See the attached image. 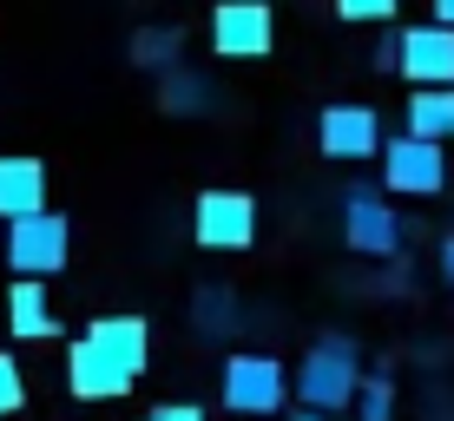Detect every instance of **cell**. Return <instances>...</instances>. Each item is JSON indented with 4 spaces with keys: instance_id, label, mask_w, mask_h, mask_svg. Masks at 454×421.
I'll return each instance as SVG.
<instances>
[{
    "instance_id": "9c48e42d",
    "label": "cell",
    "mask_w": 454,
    "mask_h": 421,
    "mask_svg": "<svg viewBox=\"0 0 454 421\" xmlns=\"http://www.w3.org/2000/svg\"><path fill=\"white\" fill-rule=\"evenodd\" d=\"M395 73L409 80V92L428 86H454V34L434 20H415L395 34Z\"/></svg>"
},
{
    "instance_id": "52a82bcc",
    "label": "cell",
    "mask_w": 454,
    "mask_h": 421,
    "mask_svg": "<svg viewBox=\"0 0 454 421\" xmlns=\"http://www.w3.org/2000/svg\"><path fill=\"white\" fill-rule=\"evenodd\" d=\"M448 191V152L395 132L382 138V198H434Z\"/></svg>"
},
{
    "instance_id": "cb8c5ba5",
    "label": "cell",
    "mask_w": 454,
    "mask_h": 421,
    "mask_svg": "<svg viewBox=\"0 0 454 421\" xmlns=\"http://www.w3.org/2000/svg\"><path fill=\"white\" fill-rule=\"evenodd\" d=\"M296 421H349V415H303V409H296Z\"/></svg>"
},
{
    "instance_id": "5bb4252c",
    "label": "cell",
    "mask_w": 454,
    "mask_h": 421,
    "mask_svg": "<svg viewBox=\"0 0 454 421\" xmlns=\"http://www.w3.org/2000/svg\"><path fill=\"white\" fill-rule=\"evenodd\" d=\"M159 105L171 119H192V113H211V80L198 66H171L159 80Z\"/></svg>"
},
{
    "instance_id": "277c9868",
    "label": "cell",
    "mask_w": 454,
    "mask_h": 421,
    "mask_svg": "<svg viewBox=\"0 0 454 421\" xmlns=\"http://www.w3.org/2000/svg\"><path fill=\"white\" fill-rule=\"evenodd\" d=\"M257 230H263V217H257V198H250V191H231V184L198 191V205H192V238H198V251L238 257V251L257 244Z\"/></svg>"
},
{
    "instance_id": "4fadbf2b",
    "label": "cell",
    "mask_w": 454,
    "mask_h": 421,
    "mask_svg": "<svg viewBox=\"0 0 454 421\" xmlns=\"http://www.w3.org/2000/svg\"><path fill=\"white\" fill-rule=\"evenodd\" d=\"M409 138L421 145H448L454 138V86H428V92H409Z\"/></svg>"
},
{
    "instance_id": "8fae6325",
    "label": "cell",
    "mask_w": 454,
    "mask_h": 421,
    "mask_svg": "<svg viewBox=\"0 0 454 421\" xmlns=\"http://www.w3.org/2000/svg\"><path fill=\"white\" fill-rule=\"evenodd\" d=\"M40 211H46V165L27 152H7L0 159V224H20Z\"/></svg>"
},
{
    "instance_id": "30bf717a",
    "label": "cell",
    "mask_w": 454,
    "mask_h": 421,
    "mask_svg": "<svg viewBox=\"0 0 454 421\" xmlns=\"http://www.w3.org/2000/svg\"><path fill=\"white\" fill-rule=\"evenodd\" d=\"M317 145H323V159H336V165L382 159V113H375V105H356V99L323 105V119H317Z\"/></svg>"
},
{
    "instance_id": "44dd1931",
    "label": "cell",
    "mask_w": 454,
    "mask_h": 421,
    "mask_svg": "<svg viewBox=\"0 0 454 421\" xmlns=\"http://www.w3.org/2000/svg\"><path fill=\"white\" fill-rule=\"evenodd\" d=\"M369 66H375V73H395V34H388V40L369 53Z\"/></svg>"
},
{
    "instance_id": "7402d4cb",
    "label": "cell",
    "mask_w": 454,
    "mask_h": 421,
    "mask_svg": "<svg viewBox=\"0 0 454 421\" xmlns=\"http://www.w3.org/2000/svg\"><path fill=\"white\" fill-rule=\"evenodd\" d=\"M434 263H442V284H454V230L442 238V257H434Z\"/></svg>"
},
{
    "instance_id": "8992f818",
    "label": "cell",
    "mask_w": 454,
    "mask_h": 421,
    "mask_svg": "<svg viewBox=\"0 0 454 421\" xmlns=\"http://www.w3.org/2000/svg\"><path fill=\"white\" fill-rule=\"evenodd\" d=\"M342 244L356 257H375V263L402 257V211L375 184H349L342 191Z\"/></svg>"
},
{
    "instance_id": "7a4b0ae2",
    "label": "cell",
    "mask_w": 454,
    "mask_h": 421,
    "mask_svg": "<svg viewBox=\"0 0 454 421\" xmlns=\"http://www.w3.org/2000/svg\"><path fill=\"white\" fill-rule=\"evenodd\" d=\"M363 349L349 336H317L303 349V369H296V409L303 415H342L356 409V388H363Z\"/></svg>"
},
{
    "instance_id": "2e32d148",
    "label": "cell",
    "mask_w": 454,
    "mask_h": 421,
    "mask_svg": "<svg viewBox=\"0 0 454 421\" xmlns=\"http://www.w3.org/2000/svg\"><path fill=\"white\" fill-rule=\"evenodd\" d=\"M178 46H184L178 27H138V34H132V66L171 73V66H178Z\"/></svg>"
},
{
    "instance_id": "7c38bea8",
    "label": "cell",
    "mask_w": 454,
    "mask_h": 421,
    "mask_svg": "<svg viewBox=\"0 0 454 421\" xmlns=\"http://www.w3.org/2000/svg\"><path fill=\"white\" fill-rule=\"evenodd\" d=\"M7 330H13V342H46V336H59V316H53L46 284L13 277V290H7Z\"/></svg>"
},
{
    "instance_id": "ba28073f",
    "label": "cell",
    "mask_w": 454,
    "mask_h": 421,
    "mask_svg": "<svg viewBox=\"0 0 454 421\" xmlns=\"http://www.w3.org/2000/svg\"><path fill=\"white\" fill-rule=\"evenodd\" d=\"M211 53L217 59H270L277 53V13L263 0H224V7H211Z\"/></svg>"
},
{
    "instance_id": "ac0fdd59",
    "label": "cell",
    "mask_w": 454,
    "mask_h": 421,
    "mask_svg": "<svg viewBox=\"0 0 454 421\" xmlns=\"http://www.w3.org/2000/svg\"><path fill=\"white\" fill-rule=\"evenodd\" d=\"M336 20H349V27H388V20H395V0H336Z\"/></svg>"
},
{
    "instance_id": "9a60e30c",
    "label": "cell",
    "mask_w": 454,
    "mask_h": 421,
    "mask_svg": "<svg viewBox=\"0 0 454 421\" xmlns=\"http://www.w3.org/2000/svg\"><path fill=\"white\" fill-rule=\"evenodd\" d=\"M192 330L205 336V342L231 336V330H238V296H231L224 284H198V296H192Z\"/></svg>"
},
{
    "instance_id": "e0dca14e",
    "label": "cell",
    "mask_w": 454,
    "mask_h": 421,
    "mask_svg": "<svg viewBox=\"0 0 454 421\" xmlns=\"http://www.w3.org/2000/svg\"><path fill=\"white\" fill-rule=\"evenodd\" d=\"M356 421H395V376L388 369H369L363 388H356Z\"/></svg>"
},
{
    "instance_id": "3957f363",
    "label": "cell",
    "mask_w": 454,
    "mask_h": 421,
    "mask_svg": "<svg viewBox=\"0 0 454 421\" xmlns=\"http://www.w3.org/2000/svg\"><path fill=\"white\" fill-rule=\"evenodd\" d=\"M217 402L244 421H263V415H284L290 409V369L263 349H244L217 369Z\"/></svg>"
},
{
    "instance_id": "5b68a950",
    "label": "cell",
    "mask_w": 454,
    "mask_h": 421,
    "mask_svg": "<svg viewBox=\"0 0 454 421\" xmlns=\"http://www.w3.org/2000/svg\"><path fill=\"white\" fill-rule=\"evenodd\" d=\"M73 257V224L59 211H40V217H20V224H7V270L27 277V284H46V277H59Z\"/></svg>"
},
{
    "instance_id": "603a6c76",
    "label": "cell",
    "mask_w": 454,
    "mask_h": 421,
    "mask_svg": "<svg viewBox=\"0 0 454 421\" xmlns=\"http://www.w3.org/2000/svg\"><path fill=\"white\" fill-rule=\"evenodd\" d=\"M434 27H448V34H454V0H434Z\"/></svg>"
},
{
    "instance_id": "d6986e66",
    "label": "cell",
    "mask_w": 454,
    "mask_h": 421,
    "mask_svg": "<svg viewBox=\"0 0 454 421\" xmlns=\"http://www.w3.org/2000/svg\"><path fill=\"white\" fill-rule=\"evenodd\" d=\"M20 409H27V376H20V363L0 349V421L20 415Z\"/></svg>"
},
{
    "instance_id": "6da1fadb",
    "label": "cell",
    "mask_w": 454,
    "mask_h": 421,
    "mask_svg": "<svg viewBox=\"0 0 454 421\" xmlns=\"http://www.w3.org/2000/svg\"><path fill=\"white\" fill-rule=\"evenodd\" d=\"M152 369V323L145 316H92L67 349V388L80 402H119Z\"/></svg>"
},
{
    "instance_id": "ffe728a7",
    "label": "cell",
    "mask_w": 454,
    "mask_h": 421,
    "mask_svg": "<svg viewBox=\"0 0 454 421\" xmlns=\"http://www.w3.org/2000/svg\"><path fill=\"white\" fill-rule=\"evenodd\" d=\"M138 421H211V415L198 409V402H159V409H145Z\"/></svg>"
}]
</instances>
